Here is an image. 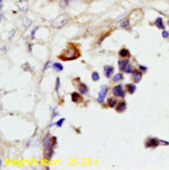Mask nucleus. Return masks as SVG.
<instances>
[{"instance_id":"2eb2a0df","label":"nucleus","mask_w":169,"mask_h":170,"mask_svg":"<svg viewBox=\"0 0 169 170\" xmlns=\"http://www.w3.org/2000/svg\"><path fill=\"white\" fill-rule=\"evenodd\" d=\"M31 24H32L31 19H28L27 17H23V27H24V29H26L27 27H29Z\"/></svg>"},{"instance_id":"72a5a7b5","label":"nucleus","mask_w":169,"mask_h":170,"mask_svg":"<svg viewBox=\"0 0 169 170\" xmlns=\"http://www.w3.org/2000/svg\"><path fill=\"white\" fill-rule=\"evenodd\" d=\"M32 49H33V45L29 44V45H28V51H29V52H32Z\"/></svg>"},{"instance_id":"393cba45","label":"nucleus","mask_w":169,"mask_h":170,"mask_svg":"<svg viewBox=\"0 0 169 170\" xmlns=\"http://www.w3.org/2000/svg\"><path fill=\"white\" fill-rule=\"evenodd\" d=\"M91 79H93L94 81H98V80H99V75H98V72H93V75H91Z\"/></svg>"},{"instance_id":"b1692460","label":"nucleus","mask_w":169,"mask_h":170,"mask_svg":"<svg viewBox=\"0 0 169 170\" xmlns=\"http://www.w3.org/2000/svg\"><path fill=\"white\" fill-rule=\"evenodd\" d=\"M129 24H130V20L129 19H125V20H123V22H121V24H120V27H122V28L126 27Z\"/></svg>"},{"instance_id":"473e14b6","label":"nucleus","mask_w":169,"mask_h":170,"mask_svg":"<svg viewBox=\"0 0 169 170\" xmlns=\"http://www.w3.org/2000/svg\"><path fill=\"white\" fill-rule=\"evenodd\" d=\"M55 116H58V112H56V111H53V114H52V118H54Z\"/></svg>"},{"instance_id":"f8f14e48","label":"nucleus","mask_w":169,"mask_h":170,"mask_svg":"<svg viewBox=\"0 0 169 170\" xmlns=\"http://www.w3.org/2000/svg\"><path fill=\"white\" fill-rule=\"evenodd\" d=\"M18 7H19L20 10L23 11H26L27 10V0H19L18 1Z\"/></svg>"},{"instance_id":"412c9836","label":"nucleus","mask_w":169,"mask_h":170,"mask_svg":"<svg viewBox=\"0 0 169 170\" xmlns=\"http://www.w3.org/2000/svg\"><path fill=\"white\" fill-rule=\"evenodd\" d=\"M71 1H73V0H61V1H60V6H61L62 8H65Z\"/></svg>"},{"instance_id":"a878e982","label":"nucleus","mask_w":169,"mask_h":170,"mask_svg":"<svg viewBox=\"0 0 169 170\" xmlns=\"http://www.w3.org/2000/svg\"><path fill=\"white\" fill-rule=\"evenodd\" d=\"M64 118H61V120H59V121H58V122H56L55 123V125L56 126H58V127H61V126H62V124H63V123H64Z\"/></svg>"},{"instance_id":"7ed1b4c3","label":"nucleus","mask_w":169,"mask_h":170,"mask_svg":"<svg viewBox=\"0 0 169 170\" xmlns=\"http://www.w3.org/2000/svg\"><path fill=\"white\" fill-rule=\"evenodd\" d=\"M69 16L67 14H61L56 17L55 19L52 22V27L54 28H62L63 26H65L69 22Z\"/></svg>"},{"instance_id":"f03ea898","label":"nucleus","mask_w":169,"mask_h":170,"mask_svg":"<svg viewBox=\"0 0 169 170\" xmlns=\"http://www.w3.org/2000/svg\"><path fill=\"white\" fill-rule=\"evenodd\" d=\"M79 56V51L78 49L76 48H72L70 50H67L64 51L61 55L59 56L60 60H63V61H71V60H74Z\"/></svg>"},{"instance_id":"c9c22d12","label":"nucleus","mask_w":169,"mask_h":170,"mask_svg":"<svg viewBox=\"0 0 169 170\" xmlns=\"http://www.w3.org/2000/svg\"><path fill=\"white\" fill-rule=\"evenodd\" d=\"M168 24H169V22H168Z\"/></svg>"},{"instance_id":"1a4fd4ad","label":"nucleus","mask_w":169,"mask_h":170,"mask_svg":"<svg viewBox=\"0 0 169 170\" xmlns=\"http://www.w3.org/2000/svg\"><path fill=\"white\" fill-rule=\"evenodd\" d=\"M115 109L117 113L124 112V111L126 109V103H125V101H120V103H117V105L115 106Z\"/></svg>"},{"instance_id":"39448f33","label":"nucleus","mask_w":169,"mask_h":170,"mask_svg":"<svg viewBox=\"0 0 169 170\" xmlns=\"http://www.w3.org/2000/svg\"><path fill=\"white\" fill-rule=\"evenodd\" d=\"M112 94L115 97H122L123 98L125 96V91H124V88L122 85H116L114 88L112 89Z\"/></svg>"},{"instance_id":"6ab92c4d","label":"nucleus","mask_w":169,"mask_h":170,"mask_svg":"<svg viewBox=\"0 0 169 170\" xmlns=\"http://www.w3.org/2000/svg\"><path fill=\"white\" fill-rule=\"evenodd\" d=\"M123 80V75L122 73H117V75H115L114 77H113V81L114 82H118V81Z\"/></svg>"},{"instance_id":"c85d7f7f","label":"nucleus","mask_w":169,"mask_h":170,"mask_svg":"<svg viewBox=\"0 0 169 170\" xmlns=\"http://www.w3.org/2000/svg\"><path fill=\"white\" fill-rule=\"evenodd\" d=\"M162 37H165V39L169 37V32L168 31H163L162 32Z\"/></svg>"},{"instance_id":"6e6552de","label":"nucleus","mask_w":169,"mask_h":170,"mask_svg":"<svg viewBox=\"0 0 169 170\" xmlns=\"http://www.w3.org/2000/svg\"><path fill=\"white\" fill-rule=\"evenodd\" d=\"M71 99L74 104H79L82 101V96L79 92H72L71 94Z\"/></svg>"},{"instance_id":"5701e85b","label":"nucleus","mask_w":169,"mask_h":170,"mask_svg":"<svg viewBox=\"0 0 169 170\" xmlns=\"http://www.w3.org/2000/svg\"><path fill=\"white\" fill-rule=\"evenodd\" d=\"M23 70H25V71H29V72H33V69H31V67L28 65V63L23 64Z\"/></svg>"},{"instance_id":"0eeeda50","label":"nucleus","mask_w":169,"mask_h":170,"mask_svg":"<svg viewBox=\"0 0 169 170\" xmlns=\"http://www.w3.org/2000/svg\"><path fill=\"white\" fill-rule=\"evenodd\" d=\"M114 72V67L113 65H105L104 67V75L106 78H110Z\"/></svg>"},{"instance_id":"dca6fc26","label":"nucleus","mask_w":169,"mask_h":170,"mask_svg":"<svg viewBox=\"0 0 169 170\" xmlns=\"http://www.w3.org/2000/svg\"><path fill=\"white\" fill-rule=\"evenodd\" d=\"M126 88H127V91L132 95V94H134L135 92V90H136V86H135L134 84H129L126 86Z\"/></svg>"},{"instance_id":"f704fd0d","label":"nucleus","mask_w":169,"mask_h":170,"mask_svg":"<svg viewBox=\"0 0 169 170\" xmlns=\"http://www.w3.org/2000/svg\"><path fill=\"white\" fill-rule=\"evenodd\" d=\"M0 1H1V3H3V0H0Z\"/></svg>"},{"instance_id":"ddd939ff","label":"nucleus","mask_w":169,"mask_h":170,"mask_svg":"<svg viewBox=\"0 0 169 170\" xmlns=\"http://www.w3.org/2000/svg\"><path fill=\"white\" fill-rule=\"evenodd\" d=\"M79 90H80V94H81V95H87L88 91H89V90H88V87L84 84L79 85Z\"/></svg>"},{"instance_id":"423d86ee","label":"nucleus","mask_w":169,"mask_h":170,"mask_svg":"<svg viewBox=\"0 0 169 170\" xmlns=\"http://www.w3.org/2000/svg\"><path fill=\"white\" fill-rule=\"evenodd\" d=\"M107 91H108V88H107V86H106V85H103V86H101V88H100V91H99L98 97H97V101H98V103H100V104L104 103V99H105V97H106V95H107Z\"/></svg>"},{"instance_id":"f257e3e1","label":"nucleus","mask_w":169,"mask_h":170,"mask_svg":"<svg viewBox=\"0 0 169 170\" xmlns=\"http://www.w3.org/2000/svg\"><path fill=\"white\" fill-rule=\"evenodd\" d=\"M43 145H44L45 160L50 161V160L52 159V157H53V153H54V148H55V145H56V137L46 135V137L43 139Z\"/></svg>"},{"instance_id":"4468645a","label":"nucleus","mask_w":169,"mask_h":170,"mask_svg":"<svg viewBox=\"0 0 169 170\" xmlns=\"http://www.w3.org/2000/svg\"><path fill=\"white\" fill-rule=\"evenodd\" d=\"M118 54H120V56H121V58H129V56H130V51L127 50V49H121V50H120V52H118Z\"/></svg>"},{"instance_id":"aec40b11","label":"nucleus","mask_w":169,"mask_h":170,"mask_svg":"<svg viewBox=\"0 0 169 170\" xmlns=\"http://www.w3.org/2000/svg\"><path fill=\"white\" fill-rule=\"evenodd\" d=\"M53 68L55 71H62L63 70V65L59 62H56V63H53Z\"/></svg>"},{"instance_id":"7c9ffc66","label":"nucleus","mask_w":169,"mask_h":170,"mask_svg":"<svg viewBox=\"0 0 169 170\" xmlns=\"http://www.w3.org/2000/svg\"><path fill=\"white\" fill-rule=\"evenodd\" d=\"M37 28H38V27H35V29H34V31L32 32V34H31V37H32V39H34V37H35V32L37 31Z\"/></svg>"},{"instance_id":"2f4dec72","label":"nucleus","mask_w":169,"mask_h":170,"mask_svg":"<svg viewBox=\"0 0 169 170\" xmlns=\"http://www.w3.org/2000/svg\"><path fill=\"white\" fill-rule=\"evenodd\" d=\"M160 144H163V145H169V142H167V141H163V140H160Z\"/></svg>"},{"instance_id":"20e7f679","label":"nucleus","mask_w":169,"mask_h":170,"mask_svg":"<svg viewBox=\"0 0 169 170\" xmlns=\"http://www.w3.org/2000/svg\"><path fill=\"white\" fill-rule=\"evenodd\" d=\"M159 144H160V140L159 139H157V137H149V139L146 140L144 147H146V149H155L157 148Z\"/></svg>"},{"instance_id":"bb28decb","label":"nucleus","mask_w":169,"mask_h":170,"mask_svg":"<svg viewBox=\"0 0 169 170\" xmlns=\"http://www.w3.org/2000/svg\"><path fill=\"white\" fill-rule=\"evenodd\" d=\"M60 89V78H56L55 80V90L56 91H59Z\"/></svg>"},{"instance_id":"9b49d317","label":"nucleus","mask_w":169,"mask_h":170,"mask_svg":"<svg viewBox=\"0 0 169 170\" xmlns=\"http://www.w3.org/2000/svg\"><path fill=\"white\" fill-rule=\"evenodd\" d=\"M129 63H130V60H127V59L126 60H120V61H118V69L121 70V71H124Z\"/></svg>"},{"instance_id":"c756f323","label":"nucleus","mask_w":169,"mask_h":170,"mask_svg":"<svg viewBox=\"0 0 169 170\" xmlns=\"http://www.w3.org/2000/svg\"><path fill=\"white\" fill-rule=\"evenodd\" d=\"M50 64H51V61H50V60H49V61L46 62V63H45L44 69H43V70H44V71H45V70H46V69H48V68H49V65H50Z\"/></svg>"},{"instance_id":"a211bd4d","label":"nucleus","mask_w":169,"mask_h":170,"mask_svg":"<svg viewBox=\"0 0 169 170\" xmlns=\"http://www.w3.org/2000/svg\"><path fill=\"white\" fill-rule=\"evenodd\" d=\"M156 26H157L158 28H160V29H163V28H165V26H163V23H162V19H161L160 17L156 19Z\"/></svg>"},{"instance_id":"f3484780","label":"nucleus","mask_w":169,"mask_h":170,"mask_svg":"<svg viewBox=\"0 0 169 170\" xmlns=\"http://www.w3.org/2000/svg\"><path fill=\"white\" fill-rule=\"evenodd\" d=\"M107 104H108V106L110 107H115L116 105H117V101H116V99L115 98H110V99H108V100H107Z\"/></svg>"},{"instance_id":"9d476101","label":"nucleus","mask_w":169,"mask_h":170,"mask_svg":"<svg viewBox=\"0 0 169 170\" xmlns=\"http://www.w3.org/2000/svg\"><path fill=\"white\" fill-rule=\"evenodd\" d=\"M132 77L135 82H140L141 79H142V73L140 72V70H135L132 72Z\"/></svg>"},{"instance_id":"4be33fe9","label":"nucleus","mask_w":169,"mask_h":170,"mask_svg":"<svg viewBox=\"0 0 169 170\" xmlns=\"http://www.w3.org/2000/svg\"><path fill=\"white\" fill-rule=\"evenodd\" d=\"M124 71H125V72L126 73H132L133 71H134V70H133V67L132 65H131V64H127L126 65V68H125V70H124Z\"/></svg>"},{"instance_id":"cd10ccee","label":"nucleus","mask_w":169,"mask_h":170,"mask_svg":"<svg viewBox=\"0 0 169 170\" xmlns=\"http://www.w3.org/2000/svg\"><path fill=\"white\" fill-rule=\"evenodd\" d=\"M139 70H140L141 72H146V70H148V68L144 67V65H139Z\"/></svg>"}]
</instances>
